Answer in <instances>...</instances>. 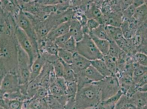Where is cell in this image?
<instances>
[{
  "label": "cell",
  "instance_id": "obj_45",
  "mask_svg": "<svg viewBox=\"0 0 147 109\" xmlns=\"http://www.w3.org/2000/svg\"><path fill=\"white\" fill-rule=\"evenodd\" d=\"M100 25L99 23L95 19L88 20L86 24V25L91 31L97 28Z\"/></svg>",
  "mask_w": 147,
  "mask_h": 109
},
{
  "label": "cell",
  "instance_id": "obj_32",
  "mask_svg": "<svg viewBox=\"0 0 147 109\" xmlns=\"http://www.w3.org/2000/svg\"><path fill=\"white\" fill-rule=\"evenodd\" d=\"M147 73V67L140 65L133 71L132 78L133 82H136L144 74Z\"/></svg>",
  "mask_w": 147,
  "mask_h": 109
},
{
  "label": "cell",
  "instance_id": "obj_16",
  "mask_svg": "<svg viewBox=\"0 0 147 109\" xmlns=\"http://www.w3.org/2000/svg\"><path fill=\"white\" fill-rule=\"evenodd\" d=\"M130 98L137 109H141L147 106V92L137 91Z\"/></svg>",
  "mask_w": 147,
  "mask_h": 109
},
{
  "label": "cell",
  "instance_id": "obj_27",
  "mask_svg": "<svg viewBox=\"0 0 147 109\" xmlns=\"http://www.w3.org/2000/svg\"><path fill=\"white\" fill-rule=\"evenodd\" d=\"M102 15L101 9L94 5L93 1L85 13V15L88 19H97L100 17Z\"/></svg>",
  "mask_w": 147,
  "mask_h": 109
},
{
  "label": "cell",
  "instance_id": "obj_7",
  "mask_svg": "<svg viewBox=\"0 0 147 109\" xmlns=\"http://www.w3.org/2000/svg\"><path fill=\"white\" fill-rule=\"evenodd\" d=\"M14 18L17 26L22 30L34 43L37 44L38 38L35 29L32 22L24 12L21 9Z\"/></svg>",
  "mask_w": 147,
  "mask_h": 109
},
{
  "label": "cell",
  "instance_id": "obj_8",
  "mask_svg": "<svg viewBox=\"0 0 147 109\" xmlns=\"http://www.w3.org/2000/svg\"><path fill=\"white\" fill-rule=\"evenodd\" d=\"M147 34V22H145L140 26L132 37L137 52L146 55Z\"/></svg>",
  "mask_w": 147,
  "mask_h": 109
},
{
  "label": "cell",
  "instance_id": "obj_47",
  "mask_svg": "<svg viewBox=\"0 0 147 109\" xmlns=\"http://www.w3.org/2000/svg\"><path fill=\"white\" fill-rule=\"evenodd\" d=\"M40 4L43 5H55L60 3V1L57 0H39L38 1Z\"/></svg>",
  "mask_w": 147,
  "mask_h": 109
},
{
  "label": "cell",
  "instance_id": "obj_42",
  "mask_svg": "<svg viewBox=\"0 0 147 109\" xmlns=\"http://www.w3.org/2000/svg\"><path fill=\"white\" fill-rule=\"evenodd\" d=\"M49 91V95H66V93L62 90L55 84L50 87Z\"/></svg>",
  "mask_w": 147,
  "mask_h": 109
},
{
  "label": "cell",
  "instance_id": "obj_43",
  "mask_svg": "<svg viewBox=\"0 0 147 109\" xmlns=\"http://www.w3.org/2000/svg\"><path fill=\"white\" fill-rule=\"evenodd\" d=\"M49 95V90L40 87L35 96L33 97L42 100Z\"/></svg>",
  "mask_w": 147,
  "mask_h": 109
},
{
  "label": "cell",
  "instance_id": "obj_10",
  "mask_svg": "<svg viewBox=\"0 0 147 109\" xmlns=\"http://www.w3.org/2000/svg\"><path fill=\"white\" fill-rule=\"evenodd\" d=\"M90 60L75 53L73 54L72 64L70 65L75 75L80 74L91 66Z\"/></svg>",
  "mask_w": 147,
  "mask_h": 109
},
{
  "label": "cell",
  "instance_id": "obj_37",
  "mask_svg": "<svg viewBox=\"0 0 147 109\" xmlns=\"http://www.w3.org/2000/svg\"><path fill=\"white\" fill-rule=\"evenodd\" d=\"M76 40L72 37L70 38L66 42L64 49L67 51L72 53L73 54L76 53Z\"/></svg>",
  "mask_w": 147,
  "mask_h": 109
},
{
  "label": "cell",
  "instance_id": "obj_48",
  "mask_svg": "<svg viewBox=\"0 0 147 109\" xmlns=\"http://www.w3.org/2000/svg\"><path fill=\"white\" fill-rule=\"evenodd\" d=\"M132 1H120V6L122 12L126 9L132 4Z\"/></svg>",
  "mask_w": 147,
  "mask_h": 109
},
{
  "label": "cell",
  "instance_id": "obj_5",
  "mask_svg": "<svg viewBox=\"0 0 147 109\" xmlns=\"http://www.w3.org/2000/svg\"><path fill=\"white\" fill-rule=\"evenodd\" d=\"M15 35L17 43L29 56L31 64L39 55L38 45L34 43L20 28L17 27Z\"/></svg>",
  "mask_w": 147,
  "mask_h": 109
},
{
  "label": "cell",
  "instance_id": "obj_54",
  "mask_svg": "<svg viewBox=\"0 0 147 109\" xmlns=\"http://www.w3.org/2000/svg\"><path fill=\"white\" fill-rule=\"evenodd\" d=\"M141 109H147V106H145V107H144L143 108H142Z\"/></svg>",
  "mask_w": 147,
  "mask_h": 109
},
{
  "label": "cell",
  "instance_id": "obj_20",
  "mask_svg": "<svg viewBox=\"0 0 147 109\" xmlns=\"http://www.w3.org/2000/svg\"><path fill=\"white\" fill-rule=\"evenodd\" d=\"M91 65L93 66L104 77L112 75L106 66L103 59H97L90 61Z\"/></svg>",
  "mask_w": 147,
  "mask_h": 109
},
{
  "label": "cell",
  "instance_id": "obj_17",
  "mask_svg": "<svg viewBox=\"0 0 147 109\" xmlns=\"http://www.w3.org/2000/svg\"><path fill=\"white\" fill-rule=\"evenodd\" d=\"M42 74H40L32 81L28 83L27 89V95L28 100H30L34 97L40 87Z\"/></svg>",
  "mask_w": 147,
  "mask_h": 109
},
{
  "label": "cell",
  "instance_id": "obj_34",
  "mask_svg": "<svg viewBox=\"0 0 147 109\" xmlns=\"http://www.w3.org/2000/svg\"><path fill=\"white\" fill-rule=\"evenodd\" d=\"M109 41V47L108 55L117 59L118 58L119 52L120 49L118 47L115 41Z\"/></svg>",
  "mask_w": 147,
  "mask_h": 109
},
{
  "label": "cell",
  "instance_id": "obj_31",
  "mask_svg": "<svg viewBox=\"0 0 147 109\" xmlns=\"http://www.w3.org/2000/svg\"><path fill=\"white\" fill-rule=\"evenodd\" d=\"M120 28L123 33V38L125 39H131L133 35L128 20H123Z\"/></svg>",
  "mask_w": 147,
  "mask_h": 109
},
{
  "label": "cell",
  "instance_id": "obj_21",
  "mask_svg": "<svg viewBox=\"0 0 147 109\" xmlns=\"http://www.w3.org/2000/svg\"><path fill=\"white\" fill-rule=\"evenodd\" d=\"M120 91L123 95H126L130 88L133 81L132 76L127 74H122L118 77Z\"/></svg>",
  "mask_w": 147,
  "mask_h": 109
},
{
  "label": "cell",
  "instance_id": "obj_4",
  "mask_svg": "<svg viewBox=\"0 0 147 109\" xmlns=\"http://www.w3.org/2000/svg\"><path fill=\"white\" fill-rule=\"evenodd\" d=\"M17 49L18 65L17 75L19 85H24L29 83L31 64L28 54L21 47L18 43Z\"/></svg>",
  "mask_w": 147,
  "mask_h": 109
},
{
  "label": "cell",
  "instance_id": "obj_22",
  "mask_svg": "<svg viewBox=\"0 0 147 109\" xmlns=\"http://www.w3.org/2000/svg\"><path fill=\"white\" fill-rule=\"evenodd\" d=\"M123 20V12L113 11L109 15L106 25L120 28Z\"/></svg>",
  "mask_w": 147,
  "mask_h": 109
},
{
  "label": "cell",
  "instance_id": "obj_33",
  "mask_svg": "<svg viewBox=\"0 0 147 109\" xmlns=\"http://www.w3.org/2000/svg\"><path fill=\"white\" fill-rule=\"evenodd\" d=\"M52 65L54 72L57 78L63 77L64 73V66L61 60L58 59L53 63Z\"/></svg>",
  "mask_w": 147,
  "mask_h": 109
},
{
  "label": "cell",
  "instance_id": "obj_6",
  "mask_svg": "<svg viewBox=\"0 0 147 109\" xmlns=\"http://www.w3.org/2000/svg\"><path fill=\"white\" fill-rule=\"evenodd\" d=\"M97 83L100 89L102 101L114 96L120 90L118 78L116 75L104 77Z\"/></svg>",
  "mask_w": 147,
  "mask_h": 109
},
{
  "label": "cell",
  "instance_id": "obj_49",
  "mask_svg": "<svg viewBox=\"0 0 147 109\" xmlns=\"http://www.w3.org/2000/svg\"><path fill=\"white\" fill-rule=\"evenodd\" d=\"M115 41L116 44L118 45V47L121 50L124 51L125 45V39L123 38L121 39H119V40Z\"/></svg>",
  "mask_w": 147,
  "mask_h": 109
},
{
  "label": "cell",
  "instance_id": "obj_51",
  "mask_svg": "<svg viewBox=\"0 0 147 109\" xmlns=\"http://www.w3.org/2000/svg\"><path fill=\"white\" fill-rule=\"evenodd\" d=\"M82 32L84 35L86 34L90 35L91 31L87 27V26L86 25V24L82 26Z\"/></svg>",
  "mask_w": 147,
  "mask_h": 109
},
{
  "label": "cell",
  "instance_id": "obj_39",
  "mask_svg": "<svg viewBox=\"0 0 147 109\" xmlns=\"http://www.w3.org/2000/svg\"><path fill=\"white\" fill-rule=\"evenodd\" d=\"M136 9L135 7L131 4L123 12V19L128 20L132 18L134 16Z\"/></svg>",
  "mask_w": 147,
  "mask_h": 109
},
{
  "label": "cell",
  "instance_id": "obj_2",
  "mask_svg": "<svg viewBox=\"0 0 147 109\" xmlns=\"http://www.w3.org/2000/svg\"><path fill=\"white\" fill-rule=\"evenodd\" d=\"M102 101L101 93L97 82L78 89L75 99V109L96 108Z\"/></svg>",
  "mask_w": 147,
  "mask_h": 109
},
{
  "label": "cell",
  "instance_id": "obj_1",
  "mask_svg": "<svg viewBox=\"0 0 147 109\" xmlns=\"http://www.w3.org/2000/svg\"><path fill=\"white\" fill-rule=\"evenodd\" d=\"M17 44L15 33H0V63L6 73L17 75Z\"/></svg>",
  "mask_w": 147,
  "mask_h": 109
},
{
  "label": "cell",
  "instance_id": "obj_25",
  "mask_svg": "<svg viewBox=\"0 0 147 109\" xmlns=\"http://www.w3.org/2000/svg\"><path fill=\"white\" fill-rule=\"evenodd\" d=\"M102 59L112 75H116L117 70V59L108 54L104 56Z\"/></svg>",
  "mask_w": 147,
  "mask_h": 109
},
{
  "label": "cell",
  "instance_id": "obj_23",
  "mask_svg": "<svg viewBox=\"0 0 147 109\" xmlns=\"http://www.w3.org/2000/svg\"><path fill=\"white\" fill-rule=\"evenodd\" d=\"M147 3L136 8L133 18L138 23L141 25L147 22Z\"/></svg>",
  "mask_w": 147,
  "mask_h": 109
},
{
  "label": "cell",
  "instance_id": "obj_24",
  "mask_svg": "<svg viewBox=\"0 0 147 109\" xmlns=\"http://www.w3.org/2000/svg\"><path fill=\"white\" fill-rule=\"evenodd\" d=\"M115 109H137L130 97L123 95L119 100Z\"/></svg>",
  "mask_w": 147,
  "mask_h": 109
},
{
  "label": "cell",
  "instance_id": "obj_13",
  "mask_svg": "<svg viewBox=\"0 0 147 109\" xmlns=\"http://www.w3.org/2000/svg\"><path fill=\"white\" fill-rule=\"evenodd\" d=\"M46 62L45 59L39 54L31 66L30 78L29 83L32 81L40 74Z\"/></svg>",
  "mask_w": 147,
  "mask_h": 109
},
{
  "label": "cell",
  "instance_id": "obj_44",
  "mask_svg": "<svg viewBox=\"0 0 147 109\" xmlns=\"http://www.w3.org/2000/svg\"><path fill=\"white\" fill-rule=\"evenodd\" d=\"M55 84L59 87L62 90L64 91L66 94L67 87V83L65 81V79L63 77H59L57 78Z\"/></svg>",
  "mask_w": 147,
  "mask_h": 109
},
{
  "label": "cell",
  "instance_id": "obj_36",
  "mask_svg": "<svg viewBox=\"0 0 147 109\" xmlns=\"http://www.w3.org/2000/svg\"><path fill=\"white\" fill-rule=\"evenodd\" d=\"M132 59L137 62L140 65L147 67V57L146 54L137 52L132 58Z\"/></svg>",
  "mask_w": 147,
  "mask_h": 109
},
{
  "label": "cell",
  "instance_id": "obj_29",
  "mask_svg": "<svg viewBox=\"0 0 147 109\" xmlns=\"http://www.w3.org/2000/svg\"><path fill=\"white\" fill-rule=\"evenodd\" d=\"M58 56L59 59L65 64L69 65H71L72 64L73 54L65 49H59Z\"/></svg>",
  "mask_w": 147,
  "mask_h": 109
},
{
  "label": "cell",
  "instance_id": "obj_52",
  "mask_svg": "<svg viewBox=\"0 0 147 109\" xmlns=\"http://www.w3.org/2000/svg\"><path fill=\"white\" fill-rule=\"evenodd\" d=\"M6 72L0 63V74H5Z\"/></svg>",
  "mask_w": 147,
  "mask_h": 109
},
{
  "label": "cell",
  "instance_id": "obj_38",
  "mask_svg": "<svg viewBox=\"0 0 147 109\" xmlns=\"http://www.w3.org/2000/svg\"><path fill=\"white\" fill-rule=\"evenodd\" d=\"M47 101L51 109H65L64 106L55 100L51 95H49L47 96Z\"/></svg>",
  "mask_w": 147,
  "mask_h": 109
},
{
  "label": "cell",
  "instance_id": "obj_14",
  "mask_svg": "<svg viewBox=\"0 0 147 109\" xmlns=\"http://www.w3.org/2000/svg\"><path fill=\"white\" fill-rule=\"evenodd\" d=\"M1 7L6 14L11 15L13 17L21 9L17 1H1Z\"/></svg>",
  "mask_w": 147,
  "mask_h": 109
},
{
  "label": "cell",
  "instance_id": "obj_11",
  "mask_svg": "<svg viewBox=\"0 0 147 109\" xmlns=\"http://www.w3.org/2000/svg\"><path fill=\"white\" fill-rule=\"evenodd\" d=\"M70 21L69 22L62 23L56 28H53L46 38L49 40L54 42L58 37L69 33Z\"/></svg>",
  "mask_w": 147,
  "mask_h": 109
},
{
  "label": "cell",
  "instance_id": "obj_56",
  "mask_svg": "<svg viewBox=\"0 0 147 109\" xmlns=\"http://www.w3.org/2000/svg\"></svg>",
  "mask_w": 147,
  "mask_h": 109
},
{
  "label": "cell",
  "instance_id": "obj_18",
  "mask_svg": "<svg viewBox=\"0 0 147 109\" xmlns=\"http://www.w3.org/2000/svg\"><path fill=\"white\" fill-rule=\"evenodd\" d=\"M80 74H82L91 83L97 82L100 81L104 78V77L91 65L90 66Z\"/></svg>",
  "mask_w": 147,
  "mask_h": 109
},
{
  "label": "cell",
  "instance_id": "obj_3",
  "mask_svg": "<svg viewBox=\"0 0 147 109\" xmlns=\"http://www.w3.org/2000/svg\"><path fill=\"white\" fill-rule=\"evenodd\" d=\"M76 52L90 61L102 59L104 57L88 35H84L82 40L76 43Z\"/></svg>",
  "mask_w": 147,
  "mask_h": 109
},
{
  "label": "cell",
  "instance_id": "obj_53",
  "mask_svg": "<svg viewBox=\"0 0 147 109\" xmlns=\"http://www.w3.org/2000/svg\"><path fill=\"white\" fill-rule=\"evenodd\" d=\"M0 109H5L4 108L2 107V106H0Z\"/></svg>",
  "mask_w": 147,
  "mask_h": 109
},
{
  "label": "cell",
  "instance_id": "obj_9",
  "mask_svg": "<svg viewBox=\"0 0 147 109\" xmlns=\"http://www.w3.org/2000/svg\"><path fill=\"white\" fill-rule=\"evenodd\" d=\"M1 89L3 95L16 92L20 90L18 76L16 74L7 72L1 81Z\"/></svg>",
  "mask_w": 147,
  "mask_h": 109
},
{
  "label": "cell",
  "instance_id": "obj_35",
  "mask_svg": "<svg viewBox=\"0 0 147 109\" xmlns=\"http://www.w3.org/2000/svg\"><path fill=\"white\" fill-rule=\"evenodd\" d=\"M71 37L69 33L64 35L56 38L54 41V43L57 46L59 49H64L65 45L68 40Z\"/></svg>",
  "mask_w": 147,
  "mask_h": 109
},
{
  "label": "cell",
  "instance_id": "obj_57",
  "mask_svg": "<svg viewBox=\"0 0 147 109\" xmlns=\"http://www.w3.org/2000/svg\"><path fill=\"white\" fill-rule=\"evenodd\" d=\"M51 109L50 108V109Z\"/></svg>",
  "mask_w": 147,
  "mask_h": 109
},
{
  "label": "cell",
  "instance_id": "obj_40",
  "mask_svg": "<svg viewBox=\"0 0 147 109\" xmlns=\"http://www.w3.org/2000/svg\"><path fill=\"white\" fill-rule=\"evenodd\" d=\"M78 91V87L76 81L67 84L66 95L67 96H75Z\"/></svg>",
  "mask_w": 147,
  "mask_h": 109
},
{
  "label": "cell",
  "instance_id": "obj_19",
  "mask_svg": "<svg viewBox=\"0 0 147 109\" xmlns=\"http://www.w3.org/2000/svg\"><path fill=\"white\" fill-rule=\"evenodd\" d=\"M90 36L103 56L108 55L109 47V41L107 39H98L92 35H90Z\"/></svg>",
  "mask_w": 147,
  "mask_h": 109
},
{
  "label": "cell",
  "instance_id": "obj_46",
  "mask_svg": "<svg viewBox=\"0 0 147 109\" xmlns=\"http://www.w3.org/2000/svg\"><path fill=\"white\" fill-rule=\"evenodd\" d=\"M51 95L62 105L64 106H65L67 99V95Z\"/></svg>",
  "mask_w": 147,
  "mask_h": 109
},
{
  "label": "cell",
  "instance_id": "obj_41",
  "mask_svg": "<svg viewBox=\"0 0 147 109\" xmlns=\"http://www.w3.org/2000/svg\"><path fill=\"white\" fill-rule=\"evenodd\" d=\"M76 96H67V100L64 106L65 109H75Z\"/></svg>",
  "mask_w": 147,
  "mask_h": 109
},
{
  "label": "cell",
  "instance_id": "obj_28",
  "mask_svg": "<svg viewBox=\"0 0 147 109\" xmlns=\"http://www.w3.org/2000/svg\"><path fill=\"white\" fill-rule=\"evenodd\" d=\"M8 15L5 14L1 6L0 1V33L11 31L7 24V20Z\"/></svg>",
  "mask_w": 147,
  "mask_h": 109
},
{
  "label": "cell",
  "instance_id": "obj_26",
  "mask_svg": "<svg viewBox=\"0 0 147 109\" xmlns=\"http://www.w3.org/2000/svg\"><path fill=\"white\" fill-rule=\"evenodd\" d=\"M61 61L63 65L64 68L63 75V77L65 79L67 83V84L76 81L75 75L73 70L71 69L70 65L65 64L61 60Z\"/></svg>",
  "mask_w": 147,
  "mask_h": 109
},
{
  "label": "cell",
  "instance_id": "obj_30",
  "mask_svg": "<svg viewBox=\"0 0 147 109\" xmlns=\"http://www.w3.org/2000/svg\"><path fill=\"white\" fill-rule=\"evenodd\" d=\"M92 35L98 39H107V36L105 29V25L100 24L97 28L91 31L89 35Z\"/></svg>",
  "mask_w": 147,
  "mask_h": 109
},
{
  "label": "cell",
  "instance_id": "obj_55",
  "mask_svg": "<svg viewBox=\"0 0 147 109\" xmlns=\"http://www.w3.org/2000/svg\"><path fill=\"white\" fill-rule=\"evenodd\" d=\"M83 109H96V108H86Z\"/></svg>",
  "mask_w": 147,
  "mask_h": 109
},
{
  "label": "cell",
  "instance_id": "obj_15",
  "mask_svg": "<svg viewBox=\"0 0 147 109\" xmlns=\"http://www.w3.org/2000/svg\"><path fill=\"white\" fill-rule=\"evenodd\" d=\"M123 95L120 90L114 96L107 100L101 101L96 108L97 109H115L119 100Z\"/></svg>",
  "mask_w": 147,
  "mask_h": 109
},
{
  "label": "cell",
  "instance_id": "obj_12",
  "mask_svg": "<svg viewBox=\"0 0 147 109\" xmlns=\"http://www.w3.org/2000/svg\"><path fill=\"white\" fill-rule=\"evenodd\" d=\"M69 33L76 42L80 41L83 38L82 25L80 21L76 18H74L70 21Z\"/></svg>",
  "mask_w": 147,
  "mask_h": 109
},
{
  "label": "cell",
  "instance_id": "obj_50",
  "mask_svg": "<svg viewBox=\"0 0 147 109\" xmlns=\"http://www.w3.org/2000/svg\"><path fill=\"white\" fill-rule=\"evenodd\" d=\"M147 3L146 1H132V5L136 8L142 5L144 3Z\"/></svg>",
  "mask_w": 147,
  "mask_h": 109
}]
</instances>
